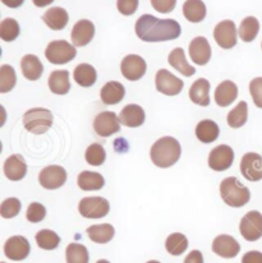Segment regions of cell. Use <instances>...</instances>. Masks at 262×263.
Here are the masks:
<instances>
[{"label": "cell", "instance_id": "f35d334b", "mask_svg": "<svg viewBox=\"0 0 262 263\" xmlns=\"http://www.w3.org/2000/svg\"><path fill=\"white\" fill-rule=\"evenodd\" d=\"M17 83V76H15L14 69L10 65L4 64L0 68V92L7 93L12 91Z\"/></svg>", "mask_w": 262, "mask_h": 263}, {"label": "cell", "instance_id": "8fae6325", "mask_svg": "<svg viewBox=\"0 0 262 263\" xmlns=\"http://www.w3.org/2000/svg\"><path fill=\"white\" fill-rule=\"evenodd\" d=\"M65 180H67V172L64 167L59 166V165L46 166L39 174V181H40L41 186L49 189V191L60 188L62 185H64Z\"/></svg>", "mask_w": 262, "mask_h": 263}, {"label": "cell", "instance_id": "681fc988", "mask_svg": "<svg viewBox=\"0 0 262 263\" xmlns=\"http://www.w3.org/2000/svg\"><path fill=\"white\" fill-rule=\"evenodd\" d=\"M146 263H160V262H157V261H148V262H146Z\"/></svg>", "mask_w": 262, "mask_h": 263}, {"label": "cell", "instance_id": "c3c4849f", "mask_svg": "<svg viewBox=\"0 0 262 263\" xmlns=\"http://www.w3.org/2000/svg\"><path fill=\"white\" fill-rule=\"evenodd\" d=\"M96 263H110V262L106 261V259H100V261H98Z\"/></svg>", "mask_w": 262, "mask_h": 263}, {"label": "cell", "instance_id": "ab89813d", "mask_svg": "<svg viewBox=\"0 0 262 263\" xmlns=\"http://www.w3.org/2000/svg\"><path fill=\"white\" fill-rule=\"evenodd\" d=\"M86 161L87 164L92 165V166H100L105 162L106 159V152H105L104 147L99 143H92L91 146L87 147L86 149Z\"/></svg>", "mask_w": 262, "mask_h": 263}, {"label": "cell", "instance_id": "2e32d148", "mask_svg": "<svg viewBox=\"0 0 262 263\" xmlns=\"http://www.w3.org/2000/svg\"><path fill=\"white\" fill-rule=\"evenodd\" d=\"M212 252L222 258H234L240 252V246L233 236L219 235L212 241Z\"/></svg>", "mask_w": 262, "mask_h": 263}, {"label": "cell", "instance_id": "ee69618b", "mask_svg": "<svg viewBox=\"0 0 262 263\" xmlns=\"http://www.w3.org/2000/svg\"><path fill=\"white\" fill-rule=\"evenodd\" d=\"M118 10L123 15H132L137 10L138 2L137 0H119L117 3Z\"/></svg>", "mask_w": 262, "mask_h": 263}, {"label": "cell", "instance_id": "484cf974", "mask_svg": "<svg viewBox=\"0 0 262 263\" xmlns=\"http://www.w3.org/2000/svg\"><path fill=\"white\" fill-rule=\"evenodd\" d=\"M167 62L172 65L173 68L178 70L179 73H182L185 77H191L196 73V68H193L192 65L188 64L187 59H185L184 50L182 47H175L172 52L169 54L167 58Z\"/></svg>", "mask_w": 262, "mask_h": 263}, {"label": "cell", "instance_id": "8992f818", "mask_svg": "<svg viewBox=\"0 0 262 263\" xmlns=\"http://www.w3.org/2000/svg\"><path fill=\"white\" fill-rule=\"evenodd\" d=\"M78 211L86 219H103L110 211V204L103 197H86L81 199Z\"/></svg>", "mask_w": 262, "mask_h": 263}, {"label": "cell", "instance_id": "cb8c5ba5", "mask_svg": "<svg viewBox=\"0 0 262 263\" xmlns=\"http://www.w3.org/2000/svg\"><path fill=\"white\" fill-rule=\"evenodd\" d=\"M124 95H125L124 86H123L120 82H117V81L107 82L100 91L101 101H103L105 105L119 104V102L123 100V97H124Z\"/></svg>", "mask_w": 262, "mask_h": 263}, {"label": "cell", "instance_id": "52a82bcc", "mask_svg": "<svg viewBox=\"0 0 262 263\" xmlns=\"http://www.w3.org/2000/svg\"><path fill=\"white\" fill-rule=\"evenodd\" d=\"M239 231L247 241H256L262 238V215L258 211H250L242 217Z\"/></svg>", "mask_w": 262, "mask_h": 263}, {"label": "cell", "instance_id": "30bf717a", "mask_svg": "<svg viewBox=\"0 0 262 263\" xmlns=\"http://www.w3.org/2000/svg\"><path fill=\"white\" fill-rule=\"evenodd\" d=\"M214 39L222 49H232L237 45V28L233 21H221L214 28Z\"/></svg>", "mask_w": 262, "mask_h": 263}, {"label": "cell", "instance_id": "f6af8a7d", "mask_svg": "<svg viewBox=\"0 0 262 263\" xmlns=\"http://www.w3.org/2000/svg\"><path fill=\"white\" fill-rule=\"evenodd\" d=\"M175 4H177L175 0H164V2H161V0H153L151 2V5L160 13L172 12L175 8Z\"/></svg>", "mask_w": 262, "mask_h": 263}, {"label": "cell", "instance_id": "4dcf8cb0", "mask_svg": "<svg viewBox=\"0 0 262 263\" xmlns=\"http://www.w3.org/2000/svg\"><path fill=\"white\" fill-rule=\"evenodd\" d=\"M88 238L98 244L109 243L114 238L115 230L110 223H100V225H92L87 229Z\"/></svg>", "mask_w": 262, "mask_h": 263}, {"label": "cell", "instance_id": "7402d4cb", "mask_svg": "<svg viewBox=\"0 0 262 263\" xmlns=\"http://www.w3.org/2000/svg\"><path fill=\"white\" fill-rule=\"evenodd\" d=\"M21 69H22L25 78H27L28 81H38L44 73L43 63L36 55L32 54H27L22 58Z\"/></svg>", "mask_w": 262, "mask_h": 263}, {"label": "cell", "instance_id": "8d00e7d4", "mask_svg": "<svg viewBox=\"0 0 262 263\" xmlns=\"http://www.w3.org/2000/svg\"><path fill=\"white\" fill-rule=\"evenodd\" d=\"M65 258L67 263H88V251L82 244L72 243L67 247Z\"/></svg>", "mask_w": 262, "mask_h": 263}, {"label": "cell", "instance_id": "b9f144b4", "mask_svg": "<svg viewBox=\"0 0 262 263\" xmlns=\"http://www.w3.org/2000/svg\"><path fill=\"white\" fill-rule=\"evenodd\" d=\"M46 216V209L41 203H38V202H33L28 206L27 214H26V217L30 222H41Z\"/></svg>", "mask_w": 262, "mask_h": 263}, {"label": "cell", "instance_id": "f1b7e54d", "mask_svg": "<svg viewBox=\"0 0 262 263\" xmlns=\"http://www.w3.org/2000/svg\"><path fill=\"white\" fill-rule=\"evenodd\" d=\"M73 77H74L77 85H80L81 87H91L92 85H95L98 73L92 65L85 63V64H80L76 67Z\"/></svg>", "mask_w": 262, "mask_h": 263}, {"label": "cell", "instance_id": "74e56055", "mask_svg": "<svg viewBox=\"0 0 262 263\" xmlns=\"http://www.w3.org/2000/svg\"><path fill=\"white\" fill-rule=\"evenodd\" d=\"M20 25L13 18H5L0 22V37L3 41H7V43L14 41L20 36Z\"/></svg>", "mask_w": 262, "mask_h": 263}, {"label": "cell", "instance_id": "7dc6e473", "mask_svg": "<svg viewBox=\"0 0 262 263\" xmlns=\"http://www.w3.org/2000/svg\"><path fill=\"white\" fill-rule=\"evenodd\" d=\"M184 263H203L202 253L200 251H192L185 257Z\"/></svg>", "mask_w": 262, "mask_h": 263}, {"label": "cell", "instance_id": "603a6c76", "mask_svg": "<svg viewBox=\"0 0 262 263\" xmlns=\"http://www.w3.org/2000/svg\"><path fill=\"white\" fill-rule=\"evenodd\" d=\"M43 21L49 28L54 31L63 30L68 25L69 15L68 12L62 7H52L43 15Z\"/></svg>", "mask_w": 262, "mask_h": 263}, {"label": "cell", "instance_id": "e575fe53", "mask_svg": "<svg viewBox=\"0 0 262 263\" xmlns=\"http://www.w3.org/2000/svg\"><path fill=\"white\" fill-rule=\"evenodd\" d=\"M165 248H166L167 253H170L172 256H180L183 252L187 251L188 240L183 234L174 233L167 236L166 241H165Z\"/></svg>", "mask_w": 262, "mask_h": 263}, {"label": "cell", "instance_id": "d6986e66", "mask_svg": "<svg viewBox=\"0 0 262 263\" xmlns=\"http://www.w3.org/2000/svg\"><path fill=\"white\" fill-rule=\"evenodd\" d=\"M4 174L9 180H22L27 174V164L21 155L15 154L8 157L4 162Z\"/></svg>", "mask_w": 262, "mask_h": 263}, {"label": "cell", "instance_id": "d4e9b609", "mask_svg": "<svg viewBox=\"0 0 262 263\" xmlns=\"http://www.w3.org/2000/svg\"><path fill=\"white\" fill-rule=\"evenodd\" d=\"M210 82L205 78H200L196 81L190 88V99L193 104L200 106H209L210 105Z\"/></svg>", "mask_w": 262, "mask_h": 263}, {"label": "cell", "instance_id": "83f0119b", "mask_svg": "<svg viewBox=\"0 0 262 263\" xmlns=\"http://www.w3.org/2000/svg\"><path fill=\"white\" fill-rule=\"evenodd\" d=\"M183 14L190 22H202L206 17L205 3L201 0H187L183 4Z\"/></svg>", "mask_w": 262, "mask_h": 263}, {"label": "cell", "instance_id": "f546056e", "mask_svg": "<svg viewBox=\"0 0 262 263\" xmlns=\"http://www.w3.org/2000/svg\"><path fill=\"white\" fill-rule=\"evenodd\" d=\"M77 184L82 191H100L104 186L105 180L103 175L95 172H82L77 178Z\"/></svg>", "mask_w": 262, "mask_h": 263}, {"label": "cell", "instance_id": "9c48e42d", "mask_svg": "<svg viewBox=\"0 0 262 263\" xmlns=\"http://www.w3.org/2000/svg\"><path fill=\"white\" fill-rule=\"evenodd\" d=\"M155 83H156V89L161 93L166 95V96H175V95H179L182 92L183 81L180 78L175 77L173 73H170L167 69H160L156 73L155 77Z\"/></svg>", "mask_w": 262, "mask_h": 263}, {"label": "cell", "instance_id": "7bdbcfd3", "mask_svg": "<svg viewBox=\"0 0 262 263\" xmlns=\"http://www.w3.org/2000/svg\"><path fill=\"white\" fill-rule=\"evenodd\" d=\"M250 92L256 106L262 109V77H257L251 81Z\"/></svg>", "mask_w": 262, "mask_h": 263}, {"label": "cell", "instance_id": "9a60e30c", "mask_svg": "<svg viewBox=\"0 0 262 263\" xmlns=\"http://www.w3.org/2000/svg\"><path fill=\"white\" fill-rule=\"evenodd\" d=\"M240 173L243 178L250 181H258L262 179V156L255 152L246 154L240 160Z\"/></svg>", "mask_w": 262, "mask_h": 263}, {"label": "cell", "instance_id": "ffe728a7", "mask_svg": "<svg viewBox=\"0 0 262 263\" xmlns=\"http://www.w3.org/2000/svg\"><path fill=\"white\" fill-rule=\"evenodd\" d=\"M238 96V87L232 81H224L215 89L214 99L217 106L227 107L235 101Z\"/></svg>", "mask_w": 262, "mask_h": 263}, {"label": "cell", "instance_id": "60d3db41", "mask_svg": "<svg viewBox=\"0 0 262 263\" xmlns=\"http://www.w3.org/2000/svg\"><path fill=\"white\" fill-rule=\"evenodd\" d=\"M21 201L18 198H7L5 201H3L2 206H0V215H2L3 219H13V217L17 216L21 212Z\"/></svg>", "mask_w": 262, "mask_h": 263}, {"label": "cell", "instance_id": "ba28073f", "mask_svg": "<svg viewBox=\"0 0 262 263\" xmlns=\"http://www.w3.org/2000/svg\"><path fill=\"white\" fill-rule=\"evenodd\" d=\"M233 160H234V152L232 147L220 144L210 152L209 166L215 172H225L233 165Z\"/></svg>", "mask_w": 262, "mask_h": 263}, {"label": "cell", "instance_id": "e0dca14e", "mask_svg": "<svg viewBox=\"0 0 262 263\" xmlns=\"http://www.w3.org/2000/svg\"><path fill=\"white\" fill-rule=\"evenodd\" d=\"M93 36H95V26L88 20L78 21L70 32L72 43L77 47H82L90 44Z\"/></svg>", "mask_w": 262, "mask_h": 263}, {"label": "cell", "instance_id": "ac0fdd59", "mask_svg": "<svg viewBox=\"0 0 262 263\" xmlns=\"http://www.w3.org/2000/svg\"><path fill=\"white\" fill-rule=\"evenodd\" d=\"M190 57L195 64H208L210 58H211V46H210L208 39L202 37V36L193 39L190 44Z\"/></svg>", "mask_w": 262, "mask_h": 263}, {"label": "cell", "instance_id": "4fadbf2b", "mask_svg": "<svg viewBox=\"0 0 262 263\" xmlns=\"http://www.w3.org/2000/svg\"><path fill=\"white\" fill-rule=\"evenodd\" d=\"M31 252L30 243L25 236L15 235L8 239L4 244V254L12 261H23Z\"/></svg>", "mask_w": 262, "mask_h": 263}, {"label": "cell", "instance_id": "d6a6232c", "mask_svg": "<svg viewBox=\"0 0 262 263\" xmlns=\"http://www.w3.org/2000/svg\"><path fill=\"white\" fill-rule=\"evenodd\" d=\"M260 32V22L256 17H246L239 26V37L245 43H251L257 37Z\"/></svg>", "mask_w": 262, "mask_h": 263}, {"label": "cell", "instance_id": "d590c367", "mask_svg": "<svg viewBox=\"0 0 262 263\" xmlns=\"http://www.w3.org/2000/svg\"><path fill=\"white\" fill-rule=\"evenodd\" d=\"M36 243L41 249L45 251H52V249L58 248L60 244V238L55 231L49 230V229H44L36 234Z\"/></svg>", "mask_w": 262, "mask_h": 263}, {"label": "cell", "instance_id": "7a4b0ae2", "mask_svg": "<svg viewBox=\"0 0 262 263\" xmlns=\"http://www.w3.org/2000/svg\"><path fill=\"white\" fill-rule=\"evenodd\" d=\"M182 154L180 143L174 137H162L153 144L150 151L151 161L161 169L173 166Z\"/></svg>", "mask_w": 262, "mask_h": 263}, {"label": "cell", "instance_id": "1f68e13d", "mask_svg": "<svg viewBox=\"0 0 262 263\" xmlns=\"http://www.w3.org/2000/svg\"><path fill=\"white\" fill-rule=\"evenodd\" d=\"M219 127L212 120H202L196 127V136L203 143H211V142L216 141L217 137H219Z\"/></svg>", "mask_w": 262, "mask_h": 263}, {"label": "cell", "instance_id": "3957f363", "mask_svg": "<svg viewBox=\"0 0 262 263\" xmlns=\"http://www.w3.org/2000/svg\"><path fill=\"white\" fill-rule=\"evenodd\" d=\"M220 196L228 206L235 209L246 206L251 198V193L247 186L243 185L235 176H229L221 181Z\"/></svg>", "mask_w": 262, "mask_h": 263}, {"label": "cell", "instance_id": "277c9868", "mask_svg": "<svg viewBox=\"0 0 262 263\" xmlns=\"http://www.w3.org/2000/svg\"><path fill=\"white\" fill-rule=\"evenodd\" d=\"M23 125L33 134H43L52 125V114L50 110L44 107H35L23 115Z\"/></svg>", "mask_w": 262, "mask_h": 263}, {"label": "cell", "instance_id": "836d02e7", "mask_svg": "<svg viewBox=\"0 0 262 263\" xmlns=\"http://www.w3.org/2000/svg\"><path fill=\"white\" fill-rule=\"evenodd\" d=\"M247 118H248V106H247V102L246 101H240L237 106L234 107L233 110H230L229 114H228L227 118V122L229 124L230 128H237L243 127L247 122Z\"/></svg>", "mask_w": 262, "mask_h": 263}, {"label": "cell", "instance_id": "44dd1931", "mask_svg": "<svg viewBox=\"0 0 262 263\" xmlns=\"http://www.w3.org/2000/svg\"><path fill=\"white\" fill-rule=\"evenodd\" d=\"M119 122L129 128H137L145 123V111L140 105H127L119 114Z\"/></svg>", "mask_w": 262, "mask_h": 263}, {"label": "cell", "instance_id": "6da1fadb", "mask_svg": "<svg viewBox=\"0 0 262 263\" xmlns=\"http://www.w3.org/2000/svg\"><path fill=\"white\" fill-rule=\"evenodd\" d=\"M180 25L174 20H159L153 14H143L136 22V35L146 43L175 40L180 36Z\"/></svg>", "mask_w": 262, "mask_h": 263}, {"label": "cell", "instance_id": "f907efd6", "mask_svg": "<svg viewBox=\"0 0 262 263\" xmlns=\"http://www.w3.org/2000/svg\"><path fill=\"white\" fill-rule=\"evenodd\" d=\"M2 263H5V262H2Z\"/></svg>", "mask_w": 262, "mask_h": 263}, {"label": "cell", "instance_id": "4316f807", "mask_svg": "<svg viewBox=\"0 0 262 263\" xmlns=\"http://www.w3.org/2000/svg\"><path fill=\"white\" fill-rule=\"evenodd\" d=\"M49 88L55 95H67L70 89L69 72L68 70H54L49 76Z\"/></svg>", "mask_w": 262, "mask_h": 263}, {"label": "cell", "instance_id": "5b68a950", "mask_svg": "<svg viewBox=\"0 0 262 263\" xmlns=\"http://www.w3.org/2000/svg\"><path fill=\"white\" fill-rule=\"evenodd\" d=\"M77 55V50L65 40L51 41L45 50V57L51 64H67Z\"/></svg>", "mask_w": 262, "mask_h": 263}, {"label": "cell", "instance_id": "5bb4252c", "mask_svg": "<svg viewBox=\"0 0 262 263\" xmlns=\"http://www.w3.org/2000/svg\"><path fill=\"white\" fill-rule=\"evenodd\" d=\"M93 129L100 137H110L119 132V117L113 111H103L93 120Z\"/></svg>", "mask_w": 262, "mask_h": 263}, {"label": "cell", "instance_id": "bcb514c9", "mask_svg": "<svg viewBox=\"0 0 262 263\" xmlns=\"http://www.w3.org/2000/svg\"><path fill=\"white\" fill-rule=\"evenodd\" d=\"M242 263H262V253L258 251H251L243 256Z\"/></svg>", "mask_w": 262, "mask_h": 263}, {"label": "cell", "instance_id": "7c38bea8", "mask_svg": "<svg viewBox=\"0 0 262 263\" xmlns=\"http://www.w3.org/2000/svg\"><path fill=\"white\" fill-rule=\"evenodd\" d=\"M146 69H147V65L146 62L143 60V58H141L140 55L136 54H129L122 60V64H120V70H122V74L124 76V78H127L128 81H138L145 76Z\"/></svg>", "mask_w": 262, "mask_h": 263}]
</instances>
